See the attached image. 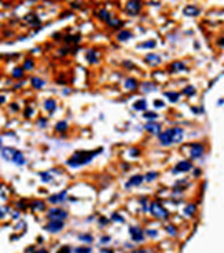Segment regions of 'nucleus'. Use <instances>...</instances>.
Here are the masks:
<instances>
[{"mask_svg": "<svg viewBox=\"0 0 224 253\" xmlns=\"http://www.w3.org/2000/svg\"><path fill=\"white\" fill-rule=\"evenodd\" d=\"M102 151V147H98L96 150H77L67 158L65 164L69 168H81V167H85L92 163Z\"/></svg>", "mask_w": 224, "mask_h": 253, "instance_id": "nucleus-1", "label": "nucleus"}, {"mask_svg": "<svg viewBox=\"0 0 224 253\" xmlns=\"http://www.w3.org/2000/svg\"><path fill=\"white\" fill-rule=\"evenodd\" d=\"M149 212L155 217V219H160V220H165L169 217V212L165 209V207L161 202L154 201V202H150L149 205Z\"/></svg>", "mask_w": 224, "mask_h": 253, "instance_id": "nucleus-2", "label": "nucleus"}, {"mask_svg": "<svg viewBox=\"0 0 224 253\" xmlns=\"http://www.w3.org/2000/svg\"><path fill=\"white\" fill-rule=\"evenodd\" d=\"M46 216L48 220H62V222H65L69 217V213H67V211H65L61 207H52L47 211Z\"/></svg>", "mask_w": 224, "mask_h": 253, "instance_id": "nucleus-3", "label": "nucleus"}, {"mask_svg": "<svg viewBox=\"0 0 224 253\" xmlns=\"http://www.w3.org/2000/svg\"><path fill=\"white\" fill-rule=\"evenodd\" d=\"M67 199H69V193H67V190H62V191H58V193H55V194H51V195L47 198V202L54 205V207H59V205L65 204Z\"/></svg>", "mask_w": 224, "mask_h": 253, "instance_id": "nucleus-4", "label": "nucleus"}, {"mask_svg": "<svg viewBox=\"0 0 224 253\" xmlns=\"http://www.w3.org/2000/svg\"><path fill=\"white\" fill-rule=\"evenodd\" d=\"M194 168V164L191 160H187V158H184V160H180L176 163V165L172 168V173H187L190 172V171H193Z\"/></svg>", "mask_w": 224, "mask_h": 253, "instance_id": "nucleus-5", "label": "nucleus"}, {"mask_svg": "<svg viewBox=\"0 0 224 253\" xmlns=\"http://www.w3.org/2000/svg\"><path fill=\"white\" fill-rule=\"evenodd\" d=\"M205 145L204 143H199V142H195V143H191L190 145V160H198L201 158L202 155L205 154Z\"/></svg>", "mask_w": 224, "mask_h": 253, "instance_id": "nucleus-6", "label": "nucleus"}, {"mask_svg": "<svg viewBox=\"0 0 224 253\" xmlns=\"http://www.w3.org/2000/svg\"><path fill=\"white\" fill-rule=\"evenodd\" d=\"M128 232H129V235H131L132 242H136V243L143 242L144 237H146L143 228L140 227V226H131V227L128 228Z\"/></svg>", "mask_w": 224, "mask_h": 253, "instance_id": "nucleus-7", "label": "nucleus"}, {"mask_svg": "<svg viewBox=\"0 0 224 253\" xmlns=\"http://www.w3.org/2000/svg\"><path fill=\"white\" fill-rule=\"evenodd\" d=\"M43 228L50 234H58L65 228V222H62V220H48V223Z\"/></svg>", "mask_w": 224, "mask_h": 253, "instance_id": "nucleus-8", "label": "nucleus"}, {"mask_svg": "<svg viewBox=\"0 0 224 253\" xmlns=\"http://www.w3.org/2000/svg\"><path fill=\"white\" fill-rule=\"evenodd\" d=\"M142 10V2L140 0H128L125 4V13L128 15H138Z\"/></svg>", "mask_w": 224, "mask_h": 253, "instance_id": "nucleus-9", "label": "nucleus"}, {"mask_svg": "<svg viewBox=\"0 0 224 253\" xmlns=\"http://www.w3.org/2000/svg\"><path fill=\"white\" fill-rule=\"evenodd\" d=\"M139 80L135 77H125L122 80V88L125 92H135L136 90H139Z\"/></svg>", "mask_w": 224, "mask_h": 253, "instance_id": "nucleus-10", "label": "nucleus"}, {"mask_svg": "<svg viewBox=\"0 0 224 253\" xmlns=\"http://www.w3.org/2000/svg\"><path fill=\"white\" fill-rule=\"evenodd\" d=\"M143 183H144V176L142 175V173H135V175H132L131 178L125 182L124 187H125V189H132V187L142 186Z\"/></svg>", "mask_w": 224, "mask_h": 253, "instance_id": "nucleus-11", "label": "nucleus"}, {"mask_svg": "<svg viewBox=\"0 0 224 253\" xmlns=\"http://www.w3.org/2000/svg\"><path fill=\"white\" fill-rule=\"evenodd\" d=\"M85 61L90 65H98L101 61V52L95 48L85 50Z\"/></svg>", "mask_w": 224, "mask_h": 253, "instance_id": "nucleus-12", "label": "nucleus"}, {"mask_svg": "<svg viewBox=\"0 0 224 253\" xmlns=\"http://www.w3.org/2000/svg\"><path fill=\"white\" fill-rule=\"evenodd\" d=\"M144 131L147 132V134L150 135H155L157 136L158 134H161V131H162V125L160 124V122L157 121H147L146 124L143 125Z\"/></svg>", "mask_w": 224, "mask_h": 253, "instance_id": "nucleus-13", "label": "nucleus"}, {"mask_svg": "<svg viewBox=\"0 0 224 253\" xmlns=\"http://www.w3.org/2000/svg\"><path fill=\"white\" fill-rule=\"evenodd\" d=\"M43 109L50 114V116H51V114H54L55 111H57V109H58V101H57L55 98H47L46 101L43 102Z\"/></svg>", "mask_w": 224, "mask_h": 253, "instance_id": "nucleus-14", "label": "nucleus"}, {"mask_svg": "<svg viewBox=\"0 0 224 253\" xmlns=\"http://www.w3.org/2000/svg\"><path fill=\"white\" fill-rule=\"evenodd\" d=\"M11 163H13V164H15L17 167H23V165H26V163H28V160H26L25 154H23V153L21 151V150L15 149V151H14L13 157H11Z\"/></svg>", "mask_w": 224, "mask_h": 253, "instance_id": "nucleus-15", "label": "nucleus"}, {"mask_svg": "<svg viewBox=\"0 0 224 253\" xmlns=\"http://www.w3.org/2000/svg\"><path fill=\"white\" fill-rule=\"evenodd\" d=\"M69 129H70V125H69V122H67L66 120H59V121H57L55 122V125H54V131L57 132V134H59L61 138L65 136Z\"/></svg>", "mask_w": 224, "mask_h": 253, "instance_id": "nucleus-16", "label": "nucleus"}, {"mask_svg": "<svg viewBox=\"0 0 224 253\" xmlns=\"http://www.w3.org/2000/svg\"><path fill=\"white\" fill-rule=\"evenodd\" d=\"M144 62L147 65H150V66L155 67V66H160V65L162 63V59H161V57L158 54L150 52V54H147L146 57H144Z\"/></svg>", "mask_w": 224, "mask_h": 253, "instance_id": "nucleus-17", "label": "nucleus"}, {"mask_svg": "<svg viewBox=\"0 0 224 253\" xmlns=\"http://www.w3.org/2000/svg\"><path fill=\"white\" fill-rule=\"evenodd\" d=\"M187 70V63L184 61H175L169 65V72L170 73H182Z\"/></svg>", "mask_w": 224, "mask_h": 253, "instance_id": "nucleus-18", "label": "nucleus"}, {"mask_svg": "<svg viewBox=\"0 0 224 253\" xmlns=\"http://www.w3.org/2000/svg\"><path fill=\"white\" fill-rule=\"evenodd\" d=\"M158 85L155 81H143V83L139 84V90L142 91L143 94H150V92H154L157 91Z\"/></svg>", "mask_w": 224, "mask_h": 253, "instance_id": "nucleus-19", "label": "nucleus"}, {"mask_svg": "<svg viewBox=\"0 0 224 253\" xmlns=\"http://www.w3.org/2000/svg\"><path fill=\"white\" fill-rule=\"evenodd\" d=\"M132 37H134V33H132L131 30H128V29H121V30H118L117 32V34H116L117 42H120V43L128 42V40L132 39Z\"/></svg>", "mask_w": 224, "mask_h": 253, "instance_id": "nucleus-20", "label": "nucleus"}, {"mask_svg": "<svg viewBox=\"0 0 224 253\" xmlns=\"http://www.w3.org/2000/svg\"><path fill=\"white\" fill-rule=\"evenodd\" d=\"M46 85H47L46 80H44V78H41V77H39V76H33V77L30 78V87L33 88V90L40 91V90H43Z\"/></svg>", "mask_w": 224, "mask_h": 253, "instance_id": "nucleus-21", "label": "nucleus"}, {"mask_svg": "<svg viewBox=\"0 0 224 253\" xmlns=\"http://www.w3.org/2000/svg\"><path fill=\"white\" fill-rule=\"evenodd\" d=\"M14 151H15V149L11 147V146H3V149L0 150V155H2V158L4 161H11Z\"/></svg>", "mask_w": 224, "mask_h": 253, "instance_id": "nucleus-22", "label": "nucleus"}, {"mask_svg": "<svg viewBox=\"0 0 224 253\" xmlns=\"http://www.w3.org/2000/svg\"><path fill=\"white\" fill-rule=\"evenodd\" d=\"M30 208L34 212H44L47 209V204L46 201H41V199H34V201H32Z\"/></svg>", "mask_w": 224, "mask_h": 253, "instance_id": "nucleus-23", "label": "nucleus"}, {"mask_svg": "<svg viewBox=\"0 0 224 253\" xmlns=\"http://www.w3.org/2000/svg\"><path fill=\"white\" fill-rule=\"evenodd\" d=\"M199 13H201L199 8L197 7V6H193V4L186 6V7L183 8V14L184 15H187V17H197Z\"/></svg>", "mask_w": 224, "mask_h": 253, "instance_id": "nucleus-24", "label": "nucleus"}, {"mask_svg": "<svg viewBox=\"0 0 224 253\" xmlns=\"http://www.w3.org/2000/svg\"><path fill=\"white\" fill-rule=\"evenodd\" d=\"M132 109H134L135 111H146L147 110V101L146 99H138V101L134 102V105H132Z\"/></svg>", "mask_w": 224, "mask_h": 253, "instance_id": "nucleus-25", "label": "nucleus"}, {"mask_svg": "<svg viewBox=\"0 0 224 253\" xmlns=\"http://www.w3.org/2000/svg\"><path fill=\"white\" fill-rule=\"evenodd\" d=\"M180 95H182V94L180 92H176V91H166V92L164 94V96L170 102V103H176V102H179Z\"/></svg>", "mask_w": 224, "mask_h": 253, "instance_id": "nucleus-26", "label": "nucleus"}, {"mask_svg": "<svg viewBox=\"0 0 224 253\" xmlns=\"http://www.w3.org/2000/svg\"><path fill=\"white\" fill-rule=\"evenodd\" d=\"M109 28H113V29H120L122 26V21L118 18V17H110V18L106 21Z\"/></svg>", "mask_w": 224, "mask_h": 253, "instance_id": "nucleus-27", "label": "nucleus"}, {"mask_svg": "<svg viewBox=\"0 0 224 253\" xmlns=\"http://www.w3.org/2000/svg\"><path fill=\"white\" fill-rule=\"evenodd\" d=\"M77 238L80 242L84 243V245H90V243H92L94 241H95V238H94L92 234H90V232H82V234H80Z\"/></svg>", "mask_w": 224, "mask_h": 253, "instance_id": "nucleus-28", "label": "nucleus"}, {"mask_svg": "<svg viewBox=\"0 0 224 253\" xmlns=\"http://www.w3.org/2000/svg\"><path fill=\"white\" fill-rule=\"evenodd\" d=\"M39 176L41 179L43 183H52L54 182V175H52L50 171H43V172H39Z\"/></svg>", "mask_w": 224, "mask_h": 253, "instance_id": "nucleus-29", "label": "nucleus"}, {"mask_svg": "<svg viewBox=\"0 0 224 253\" xmlns=\"http://www.w3.org/2000/svg\"><path fill=\"white\" fill-rule=\"evenodd\" d=\"M11 77H13L14 80H21V78L25 77V70L22 69V66L14 67L13 72H11Z\"/></svg>", "mask_w": 224, "mask_h": 253, "instance_id": "nucleus-30", "label": "nucleus"}, {"mask_svg": "<svg viewBox=\"0 0 224 253\" xmlns=\"http://www.w3.org/2000/svg\"><path fill=\"white\" fill-rule=\"evenodd\" d=\"M143 176H144V182H146V183H153L154 180H157L158 179L160 173H158L157 171H149V172H147L146 175H143Z\"/></svg>", "mask_w": 224, "mask_h": 253, "instance_id": "nucleus-31", "label": "nucleus"}, {"mask_svg": "<svg viewBox=\"0 0 224 253\" xmlns=\"http://www.w3.org/2000/svg\"><path fill=\"white\" fill-rule=\"evenodd\" d=\"M184 215L187 217H193L194 215H195V212H197V205L195 204H187L184 207Z\"/></svg>", "mask_w": 224, "mask_h": 253, "instance_id": "nucleus-32", "label": "nucleus"}, {"mask_svg": "<svg viewBox=\"0 0 224 253\" xmlns=\"http://www.w3.org/2000/svg\"><path fill=\"white\" fill-rule=\"evenodd\" d=\"M182 94L186 95V96H194L197 94V88L194 87V85L188 84V85H186L183 90H182Z\"/></svg>", "mask_w": 224, "mask_h": 253, "instance_id": "nucleus-33", "label": "nucleus"}, {"mask_svg": "<svg viewBox=\"0 0 224 253\" xmlns=\"http://www.w3.org/2000/svg\"><path fill=\"white\" fill-rule=\"evenodd\" d=\"M143 118L146 120V121H157L158 114L155 113V111H149V110H146V111H143Z\"/></svg>", "mask_w": 224, "mask_h": 253, "instance_id": "nucleus-34", "label": "nucleus"}, {"mask_svg": "<svg viewBox=\"0 0 224 253\" xmlns=\"http://www.w3.org/2000/svg\"><path fill=\"white\" fill-rule=\"evenodd\" d=\"M96 15H98V19H101V21H103V22H106V21H107V19L111 17L110 13H109L106 8H101V10L98 11V14H96Z\"/></svg>", "mask_w": 224, "mask_h": 253, "instance_id": "nucleus-35", "label": "nucleus"}, {"mask_svg": "<svg viewBox=\"0 0 224 253\" xmlns=\"http://www.w3.org/2000/svg\"><path fill=\"white\" fill-rule=\"evenodd\" d=\"M110 222H114V223H125V219L118 213V212H113L110 215Z\"/></svg>", "mask_w": 224, "mask_h": 253, "instance_id": "nucleus-36", "label": "nucleus"}, {"mask_svg": "<svg viewBox=\"0 0 224 253\" xmlns=\"http://www.w3.org/2000/svg\"><path fill=\"white\" fill-rule=\"evenodd\" d=\"M22 69L25 72H30V70L34 69V61L33 59H25V62L22 65Z\"/></svg>", "mask_w": 224, "mask_h": 253, "instance_id": "nucleus-37", "label": "nucleus"}, {"mask_svg": "<svg viewBox=\"0 0 224 253\" xmlns=\"http://www.w3.org/2000/svg\"><path fill=\"white\" fill-rule=\"evenodd\" d=\"M73 253H92V248H90L87 245L77 246V248L73 249Z\"/></svg>", "mask_w": 224, "mask_h": 253, "instance_id": "nucleus-38", "label": "nucleus"}, {"mask_svg": "<svg viewBox=\"0 0 224 253\" xmlns=\"http://www.w3.org/2000/svg\"><path fill=\"white\" fill-rule=\"evenodd\" d=\"M36 124L39 128H47V125H48V118L44 116H40L39 118L36 120Z\"/></svg>", "mask_w": 224, "mask_h": 253, "instance_id": "nucleus-39", "label": "nucleus"}, {"mask_svg": "<svg viewBox=\"0 0 224 253\" xmlns=\"http://www.w3.org/2000/svg\"><path fill=\"white\" fill-rule=\"evenodd\" d=\"M154 47H155V42H154V40H147V42L139 44V46H138V48H147V50H150V48H154Z\"/></svg>", "mask_w": 224, "mask_h": 253, "instance_id": "nucleus-40", "label": "nucleus"}, {"mask_svg": "<svg viewBox=\"0 0 224 253\" xmlns=\"http://www.w3.org/2000/svg\"><path fill=\"white\" fill-rule=\"evenodd\" d=\"M165 231H166L169 235H172V237H175V235L178 234V228H176V226H173V224L165 226Z\"/></svg>", "mask_w": 224, "mask_h": 253, "instance_id": "nucleus-41", "label": "nucleus"}, {"mask_svg": "<svg viewBox=\"0 0 224 253\" xmlns=\"http://www.w3.org/2000/svg\"><path fill=\"white\" fill-rule=\"evenodd\" d=\"M109 223H110V219H107L106 216H99V217H98V224H99V227H106Z\"/></svg>", "mask_w": 224, "mask_h": 253, "instance_id": "nucleus-42", "label": "nucleus"}, {"mask_svg": "<svg viewBox=\"0 0 224 253\" xmlns=\"http://www.w3.org/2000/svg\"><path fill=\"white\" fill-rule=\"evenodd\" d=\"M128 154L131 155L132 158L139 157V155H140V150L138 149V147H131V149H128Z\"/></svg>", "mask_w": 224, "mask_h": 253, "instance_id": "nucleus-43", "label": "nucleus"}, {"mask_svg": "<svg viewBox=\"0 0 224 253\" xmlns=\"http://www.w3.org/2000/svg\"><path fill=\"white\" fill-rule=\"evenodd\" d=\"M101 245H106V243H110L111 242V237L110 235H102L101 239H99Z\"/></svg>", "mask_w": 224, "mask_h": 253, "instance_id": "nucleus-44", "label": "nucleus"}, {"mask_svg": "<svg viewBox=\"0 0 224 253\" xmlns=\"http://www.w3.org/2000/svg\"><path fill=\"white\" fill-rule=\"evenodd\" d=\"M144 235H147V237H151V238H155L158 235V231L157 230H151V228H147L146 231H144Z\"/></svg>", "mask_w": 224, "mask_h": 253, "instance_id": "nucleus-45", "label": "nucleus"}, {"mask_svg": "<svg viewBox=\"0 0 224 253\" xmlns=\"http://www.w3.org/2000/svg\"><path fill=\"white\" fill-rule=\"evenodd\" d=\"M57 253H73V249L70 248V246H67V245H63V246H61L59 251H58Z\"/></svg>", "mask_w": 224, "mask_h": 253, "instance_id": "nucleus-46", "label": "nucleus"}, {"mask_svg": "<svg viewBox=\"0 0 224 253\" xmlns=\"http://www.w3.org/2000/svg\"><path fill=\"white\" fill-rule=\"evenodd\" d=\"M33 113H34V110L30 107V106H26L25 107V117L26 118H30L32 116H33Z\"/></svg>", "mask_w": 224, "mask_h": 253, "instance_id": "nucleus-47", "label": "nucleus"}, {"mask_svg": "<svg viewBox=\"0 0 224 253\" xmlns=\"http://www.w3.org/2000/svg\"><path fill=\"white\" fill-rule=\"evenodd\" d=\"M28 207H30V204H25V199H21V201L17 202V208L18 209H26Z\"/></svg>", "mask_w": 224, "mask_h": 253, "instance_id": "nucleus-48", "label": "nucleus"}, {"mask_svg": "<svg viewBox=\"0 0 224 253\" xmlns=\"http://www.w3.org/2000/svg\"><path fill=\"white\" fill-rule=\"evenodd\" d=\"M122 66L125 67V69L131 70V69H134L135 67V65L132 63V61H122Z\"/></svg>", "mask_w": 224, "mask_h": 253, "instance_id": "nucleus-49", "label": "nucleus"}, {"mask_svg": "<svg viewBox=\"0 0 224 253\" xmlns=\"http://www.w3.org/2000/svg\"><path fill=\"white\" fill-rule=\"evenodd\" d=\"M154 107H157V109H164V107H165V102L161 101V99H155V101H154Z\"/></svg>", "mask_w": 224, "mask_h": 253, "instance_id": "nucleus-50", "label": "nucleus"}, {"mask_svg": "<svg viewBox=\"0 0 224 253\" xmlns=\"http://www.w3.org/2000/svg\"><path fill=\"white\" fill-rule=\"evenodd\" d=\"M8 212H10V208H8V207H2V208H0V219H3V217H4Z\"/></svg>", "mask_w": 224, "mask_h": 253, "instance_id": "nucleus-51", "label": "nucleus"}, {"mask_svg": "<svg viewBox=\"0 0 224 253\" xmlns=\"http://www.w3.org/2000/svg\"><path fill=\"white\" fill-rule=\"evenodd\" d=\"M14 228H15L17 231H18V230H22V228H23V230H25V228H26V223L23 222V220H21V222L17 223V226H15V227H14Z\"/></svg>", "mask_w": 224, "mask_h": 253, "instance_id": "nucleus-52", "label": "nucleus"}, {"mask_svg": "<svg viewBox=\"0 0 224 253\" xmlns=\"http://www.w3.org/2000/svg\"><path fill=\"white\" fill-rule=\"evenodd\" d=\"M129 168H131V165H129L128 163H122V164H121V171H124V172L129 171Z\"/></svg>", "mask_w": 224, "mask_h": 253, "instance_id": "nucleus-53", "label": "nucleus"}, {"mask_svg": "<svg viewBox=\"0 0 224 253\" xmlns=\"http://www.w3.org/2000/svg\"><path fill=\"white\" fill-rule=\"evenodd\" d=\"M11 217H13L14 220H18V219H19V211H14V212H11Z\"/></svg>", "mask_w": 224, "mask_h": 253, "instance_id": "nucleus-54", "label": "nucleus"}, {"mask_svg": "<svg viewBox=\"0 0 224 253\" xmlns=\"http://www.w3.org/2000/svg\"><path fill=\"white\" fill-rule=\"evenodd\" d=\"M10 109H11L13 111H18V110H19V106L17 105V103H11V105H10Z\"/></svg>", "mask_w": 224, "mask_h": 253, "instance_id": "nucleus-55", "label": "nucleus"}, {"mask_svg": "<svg viewBox=\"0 0 224 253\" xmlns=\"http://www.w3.org/2000/svg\"><path fill=\"white\" fill-rule=\"evenodd\" d=\"M34 251H36V248H34V246H29V248L25 251V253H33Z\"/></svg>", "mask_w": 224, "mask_h": 253, "instance_id": "nucleus-56", "label": "nucleus"}, {"mask_svg": "<svg viewBox=\"0 0 224 253\" xmlns=\"http://www.w3.org/2000/svg\"><path fill=\"white\" fill-rule=\"evenodd\" d=\"M33 253H48V251H47V249H44V248H41V249H37V251H34Z\"/></svg>", "mask_w": 224, "mask_h": 253, "instance_id": "nucleus-57", "label": "nucleus"}, {"mask_svg": "<svg viewBox=\"0 0 224 253\" xmlns=\"http://www.w3.org/2000/svg\"><path fill=\"white\" fill-rule=\"evenodd\" d=\"M6 101H7V99H6V96L4 95H0V105H4Z\"/></svg>", "mask_w": 224, "mask_h": 253, "instance_id": "nucleus-58", "label": "nucleus"}, {"mask_svg": "<svg viewBox=\"0 0 224 253\" xmlns=\"http://www.w3.org/2000/svg\"><path fill=\"white\" fill-rule=\"evenodd\" d=\"M101 253H114L113 251H110V249H105V248H102L101 249Z\"/></svg>", "mask_w": 224, "mask_h": 253, "instance_id": "nucleus-59", "label": "nucleus"}, {"mask_svg": "<svg viewBox=\"0 0 224 253\" xmlns=\"http://www.w3.org/2000/svg\"><path fill=\"white\" fill-rule=\"evenodd\" d=\"M62 92H63V95H69V94H70V90H69V88H65Z\"/></svg>", "mask_w": 224, "mask_h": 253, "instance_id": "nucleus-60", "label": "nucleus"}, {"mask_svg": "<svg viewBox=\"0 0 224 253\" xmlns=\"http://www.w3.org/2000/svg\"><path fill=\"white\" fill-rule=\"evenodd\" d=\"M124 246H125L126 249H132V245H131V243H128V242H125V243H124Z\"/></svg>", "mask_w": 224, "mask_h": 253, "instance_id": "nucleus-61", "label": "nucleus"}, {"mask_svg": "<svg viewBox=\"0 0 224 253\" xmlns=\"http://www.w3.org/2000/svg\"><path fill=\"white\" fill-rule=\"evenodd\" d=\"M223 103H224V99H219V101H217V105L219 106H223Z\"/></svg>", "mask_w": 224, "mask_h": 253, "instance_id": "nucleus-62", "label": "nucleus"}, {"mask_svg": "<svg viewBox=\"0 0 224 253\" xmlns=\"http://www.w3.org/2000/svg\"><path fill=\"white\" fill-rule=\"evenodd\" d=\"M2 149H3V139L0 138V150H2Z\"/></svg>", "mask_w": 224, "mask_h": 253, "instance_id": "nucleus-63", "label": "nucleus"}]
</instances>
